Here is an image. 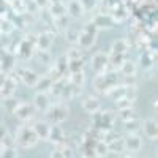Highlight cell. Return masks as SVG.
<instances>
[{
	"label": "cell",
	"mask_w": 158,
	"mask_h": 158,
	"mask_svg": "<svg viewBox=\"0 0 158 158\" xmlns=\"http://www.w3.org/2000/svg\"><path fill=\"white\" fill-rule=\"evenodd\" d=\"M19 76H21V79H22V82H24L25 85H29V87H35L38 77H40L32 68H21V70H19Z\"/></svg>",
	"instance_id": "cell-11"
},
{
	"label": "cell",
	"mask_w": 158,
	"mask_h": 158,
	"mask_svg": "<svg viewBox=\"0 0 158 158\" xmlns=\"http://www.w3.org/2000/svg\"><path fill=\"white\" fill-rule=\"evenodd\" d=\"M94 152H95V155H97L98 158L104 156V155H106V153H109V149H108V144L104 142L103 139L97 141V142L94 144Z\"/></svg>",
	"instance_id": "cell-20"
},
{
	"label": "cell",
	"mask_w": 158,
	"mask_h": 158,
	"mask_svg": "<svg viewBox=\"0 0 158 158\" xmlns=\"http://www.w3.org/2000/svg\"><path fill=\"white\" fill-rule=\"evenodd\" d=\"M108 144V149H109V152H114V153H120V152H123L125 150V146H123V139L122 138H115V139H112L111 142H106Z\"/></svg>",
	"instance_id": "cell-17"
},
{
	"label": "cell",
	"mask_w": 158,
	"mask_h": 158,
	"mask_svg": "<svg viewBox=\"0 0 158 158\" xmlns=\"http://www.w3.org/2000/svg\"><path fill=\"white\" fill-rule=\"evenodd\" d=\"M82 81H84V74H82V71H73V77H71L73 85L82 84Z\"/></svg>",
	"instance_id": "cell-28"
},
{
	"label": "cell",
	"mask_w": 158,
	"mask_h": 158,
	"mask_svg": "<svg viewBox=\"0 0 158 158\" xmlns=\"http://www.w3.org/2000/svg\"><path fill=\"white\" fill-rule=\"evenodd\" d=\"M92 115V122H94V127L95 130H100V131H109L112 130L114 127V120H115V117L111 111H98L95 114H90Z\"/></svg>",
	"instance_id": "cell-3"
},
{
	"label": "cell",
	"mask_w": 158,
	"mask_h": 158,
	"mask_svg": "<svg viewBox=\"0 0 158 158\" xmlns=\"http://www.w3.org/2000/svg\"><path fill=\"white\" fill-rule=\"evenodd\" d=\"M97 32H98V29L95 27L94 24H87L84 27V30L79 33L77 44L81 46L82 49H90L97 41Z\"/></svg>",
	"instance_id": "cell-4"
},
{
	"label": "cell",
	"mask_w": 158,
	"mask_h": 158,
	"mask_svg": "<svg viewBox=\"0 0 158 158\" xmlns=\"http://www.w3.org/2000/svg\"><path fill=\"white\" fill-rule=\"evenodd\" d=\"M65 6H67V13H68L71 18H74V19L82 18V15L85 13L79 0H68V3L65 5Z\"/></svg>",
	"instance_id": "cell-12"
},
{
	"label": "cell",
	"mask_w": 158,
	"mask_h": 158,
	"mask_svg": "<svg viewBox=\"0 0 158 158\" xmlns=\"http://www.w3.org/2000/svg\"><path fill=\"white\" fill-rule=\"evenodd\" d=\"M0 146H2V147H15L16 146V144H15V136H11L8 133L2 141H0Z\"/></svg>",
	"instance_id": "cell-27"
},
{
	"label": "cell",
	"mask_w": 158,
	"mask_h": 158,
	"mask_svg": "<svg viewBox=\"0 0 158 158\" xmlns=\"http://www.w3.org/2000/svg\"><path fill=\"white\" fill-rule=\"evenodd\" d=\"M95 25V27L100 30V29H112L114 27V19L111 16H104V15H98L94 22H92Z\"/></svg>",
	"instance_id": "cell-15"
},
{
	"label": "cell",
	"mask_w": 158,
	"mask_h": 158,
	"mask_svg": "<svg viewBox=\"0 0 158 158\" xmlns=\"http://www.w3.org/2000/svg\"><path fill=\"white\" fill-rule=\"evenodd\" d=\"M52 82H54V81H52L51 77H48V76H41V77H38V81H36L35 87L40 89V92H48V90H51Z\"/></svg>",
	"instance_id": "cell-18"
},
{
	"label": "cell",
	"mask_w": 158,
	"mask_h": 158,
	"mask_svg": "<svg viewBox=\"0 0 158 158\" xmlns=\"http://www.w3.org/2000/svg\"><path fill=\"white\" fill-rule=\"evenodd\" d=\"M111 51H112L111 54H127V51H128L127 40H117V41H114Z\"/></svg>",
	"instance_id": "cell-19"
},
{
	"label": "cell",
	"mask_w": 158,
	"mask_h": 158,
	"mask_svg": "<svg viewBox=\"0 0 158 158\" xmlns=\"http://www.w3.org/2000/svg\"><path fill=\"white\" fill-rule=\"evenodd\" d=\"M6 79H8V76H6L5 73H0V90H2V87L5 85V82H6Z\"/></svg>",
	"instance_id": "cell-34"
},
{
	"label": "cell",
	"mask_w": 158,
	"mask_h": 158,
	"mask_svg": "<svg viewBox=\"0 0 158 158\" xmlns=\"http://www.w3.org/2000/svg\"><path fill=\"white\" fill-rule=\"evenodd\" d=\"M120 71L123 73V76H136V65L133 62L125 60L120 65Z\"/></svg>",
	"instance_id": "cell-23"
},
{
	"label": "cell",
	"mask_w": 158,
	"mask_h": 158,
	"mask_svg": "<svg viewBox=\"0 0 158 158\" xmlns=\"http://www.w3.org/2000/svg\"><path fill=\"white\" fill-rule=\"evenodd\" d=\"M141 128L144 131V135H146L147 139L150 141H155L156 136H158V127H156V122L153 118H147V120H144V123H141Z\"/></svg>",
	"instance_id": "cell-9"
},
{
	"label": "cell",
	"mask_w": 158,
	"mask_h": 158,
	"mask_svg": "<svg viewBox=\"0 0 158 158\" xmlns=\"http://www.w3.org/2000/svg\"><path fill=\"white\" fill-rule=\"evenodd\" d=\"M51 15L54 18L67 16V6H65V3H52L51 5Z\"/></svg>",
	"instance_id": "cell-21"
},
{
	"label": "cell",
	"mask_w": 158,
	"mask_h": 158,
	"mask_svg": "<svg viewBox=\"0 0 158 158\" xmlns=\"http://www.w3.org/2000/svg\"><path fill=\"white\" fill-rule=\"evenodd\" d=\"M36 43H38V46H40V51H49L51 46H52V35L48 33V32L38 35Z\"/></svg>",
	"instance_id": "cell-16"
},
{
	"label": "cell",
	"mask_w": 158,
	"mask_h": 158,
	"mask_svg": "<svg viewBox=\"0 0 158 158\" xmlns=\"http://www.w3.org/2000/svg\"><path fill=\"white\" fill-rule=\"evenodd\" d=\"M35 112L36 111L33 108V104L25 103V101L18 103L16 106H15V109H13V114H15L21 122H27V120H30V118H33Z\"/></svg>",
	"instance_id": "cell-5"
},
{
	"label": "cell",
	"mask_w": 158,
	"mask_h": 158,
	"mask_svg": "<svg viewBox=\"0 0 158 158\" xmlns=\"http://www.w3.org/2000/svg\"><path fill=\"white\" fill-rule=\"evenodd\" d=\"M33 108L35 111H40V112H46L51 106V98L48 95V92H36L35 97H33Z\"/></svg>",
	"instance_id": "cell-6"
},
{
	"label": "cell",
	"mask_w": 158,
	"mask_h": 158,
	"mask_svg": "<svg viewBox=\"0 0 158 158\" xmlns=\"http://www.w3.org/2000/svg\"><path fill=\"white\" fill-rule=\"evenodd\" d=\"M51 3H65V0H51Z\"/></svg>",
	"instance_id": "cell-35"
},
{
	"label": "cell",
	"mask_w": 158,
	"mask_h": 158,
	"mask_svg": "<svg viewBox=\"0 0 158 158\" xmlns=\"http://www.w3.org/2000/svg\"><path fill=\"white\" fill-rule=\"evenodd\" d=\"M32 130H33V133L36 135L38 141H48L49 131H51V123L48 120H38V122L33 123Z\"/></svg>",
	"instance_id": "cell-7"
},
{
	"label": "cell",
	"mask_w": 158,
	"mask_h": 158,
	"mask_svg": "<svg viewBox=\"0 0 158 158\" xmlns=\"http://www.w3.org/2000/svg\"><path fill=\"white\" fill-rule=\"evenodd\" d=\"M108 63H109V56L104 54V52H97V54H94V57H92V68H94L98 74H101L106 70Z\"/></svg>",
	"instance_id": "cell-8"
},
{
	"label": "cell",
	"mask_w": 158,
	"mask_h": 158,
	"mask_svg": "<svg viewBox=\"0 0 158 158\" xmlns=\"http://www.w3.org/2000/svg\"><path fill=\"white\" fill-rule=\"evenodd\" d=\"M68 106L63 103H57V104H51L49 109L46 111V117H48V122L51 125H59L62 122H65L68 118Z\"/></svg>",
	"instance_id": "cell-2"
},
{
	"label": "cell",
	"mask_w": 158,
	"mask_h": 158,
	"mask_svg": "<svg viewBox=\"0 0 158 158\" xmlns=\"http://www.w3.org/2000/svg\"><path fill=\"white\" fill-rule=\"evenodd\" d=\"M67 38H68V41H70V43H77V38H79V32H76V30L70 29V30L67 32Z\"/></svg>",
	"instance_id": "cell-30"
},
{
	"label": "cell",
	"mask_w": 158,
	"mask_h": 158,
	"mask_svg": "<svg viewBox=\"0 0 158 158\" xmlns=\"http://www.w3.org/2000/svg\"><path fill=\"white\" fill-rule=\"evenodd\" d=\"M81 2V5H82V8H84V11H90L92 8H95V0H79Z\"/></svg>",
	"instance_id": "cell-29"
},
{
	"label": "cell",
	"mask_w": 158,
	"mask_h": 158,
	"mask_svg": "<svg viewBox=\"0 0 158 158\" xmlns=\"http://www.w3.org/2000/svg\"><path fill=\"white\" fill-rule=\"evenodd\" d=\"M0 158H18L16 149H15V147H2Z\"/></svg>",
	"instance_id": "cell-26"
},
{
	"label": "cell",
	"mask_w": 158,
	"mask_h": 158,
	"mask_svg": "<svg viewBox=\"0 0 158 158\" xmlns=\"http://www.w3.org/2000/svg\"><path fill=\"white\" fill-rule=\"evenodd\" d=\"M15 144H18L19 147L22 149H32L38 144V138L33 133L32 127H21L16 131V136H15Z\"/></svg>",
	"instance_id": "cell-1"
},
{
	"label": "cell",
	"mask_w": 158,
	"mask_h": 158,
	"mask_svg": "<svg viewBox=\"0 0 158 158\" xmlns=\"http://www.w3.org/2000/svg\"><path fill=\"white\" fill-rule=\"evenodd\" d=\"M51 158H65V156H63V153H62L60 149H56L54 152L51 153Z\"/></svg>",
	"instance_id": "cell-32"
},
{
	"label": "cell",
	"mask_w": 158,
	"mask_h": 158,
	"mask_svg": "<svg viewBox=\"0 0 158 158\" xmlns=\"http://www.w3.org/2000/svg\"><path fill=\"white\" fill-rule=\"evenodd\" d=\"M120 118L123 122H127V120H131V118H138L136 115H135V109L133 108H127V109H120Z\"/></svg>",
	"instance_id": "cell-25"
},
{
	"label": "cell",
	"mask_w": 158,
	"mask_h": 158,
	"mask_svg": "<svg viewBox=\"0 0 158 158\" xmlns=\"http://www.w3.org/2000/svg\"><path fill=\"white\" fill-rule=\"evenodd\" d=\"M123 123H125V130L130 135H138V131L141 128V122L138 120V118H131V120H127Z\"/></svg>",
	"instance_id": "cell-22"
},
{
	"label": "cell",
	"mask_w": 158,
	"mask_h": 158,
	"mask_svg": "<svg viewBox=\"0 0 158 158\" xmlns=\"http://www.w3.org/2000/svg\"><path fill=\"white\" fill-rule=\"evenodd\" d=\"M6 135H8V130H6V128L2 125V123H0V141H2V139H3Z\"/></svg>",
	"instance_id": "cell-33"
},
{
	"label": "cell",
	"mask_w": 158,
	"mask_h": 158,
	"mask_svg": "<svg viewBox=\"0 0 158 158\" xmlns=\"http://www.w3.org/2000/svg\"><path fill=\"white\" fill-rule=\"evenodd\" d=\"M123 146L128 152H139L142 149V139L138 135H128L123 139Z\"/></svg>",
	"instance_id": "cell-10"
},
{
	"label": "cell",
	"mask_w": 158,
	"mask_h": 158,
	"mask_svg": "<svg viewBox=\"0 0 158 158\" xmlns=\"http://www.w3.org/2000/svg\"><path fill=\"white\" fill-rule=\"evenodd\" d=\"M56 70H57L59 73H63V71L68 70V57H67V56L59 57V60L56 62Z\"/></svg>",
	"instance_id": "cell-24"
},
{
	"label": "cell",
	"mask_w": 158,
	"mask_h": 158,
	"mask_svg": "<svg viewBox=\"0 0 158 158\" xmlns=\"http://www.w3.org/2000/svg\"><path fill=\"white\" fill-rule=\"evenodd\" d=\"M48 139L51 142H54L56 146H62V144H65V133H63V130L59 125H51V131H49V138Z\"/></svg>",
	"instance_id": "cell-14"
},
{
	"label": "cell",
	"mask_w": 158,
	"mask_h": 158,
	"mask_svg": "<svg viewBox=\"0 0 158 158\" xmlns=\"http://www.w3.org/2000/svg\"><path fill=\"white\" fill-rule=\"evenodd\" d=\"M38 59L43 60L44 63L51 62V56H49V51H38Z\"/></svg>",
	"instance_id": "cell-31"
},
{
	"label": "cell",
	"mask_w": 158,
	"mask_h": 158,
	"mask_svg": "<svg viewBox=\"0 0 158 158\" xmlns=\"http://www.w3.org/2000/svg\"><path fill=\"white\" fill-rule=\"evenodd\" d=\"M122 158H133V156H130V155H123Z\"/></svg>",
	"instance_id": "cell-36"
},
{
	"label": "cell",
	"mask_w": 158,
	"mask_h": 158,
	"mask_svg": "<svg viewBox=\"0 0 158 158\" xmlns=\"http://www.w3.org/2000/svg\"><path fill=\"white\" fill-rule=\"evenodd\" d=\"M82 109L87 112V114H95V112H98L100 109H101V104H100V101H98V98H95V97H85L84 100H82Z\"/></svg>",
	"instance_id": "cell-13"
}]
</instances>
